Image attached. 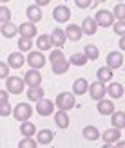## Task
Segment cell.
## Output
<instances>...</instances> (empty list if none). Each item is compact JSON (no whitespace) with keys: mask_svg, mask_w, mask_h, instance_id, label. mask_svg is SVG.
Here are the masks:
<instances>
[{"mask_svg":"<svg viewBox=\"0 0 125 148\" xmlns=\"http://www.w3.org/2000/svg\"><path fill=\"white\" fill-rule=\"evenodd\" d=\"M76 107V99L75 94L71 92H60L56 96V108L58 110H71Z\"/></svg>","mask_w":125,"mask_h":148,"instance_id":"cell-1","label":"cell"},{"mask_svg":"<svg viewBox=\"0 0 125 148\" xmlns=\"http://www.w3.org/2000/svg\"><path fill=\"white\" fill-rule=\"evenodd\" d=\"M26 88L24 79L18 78V76H7L6 78V90L9 94H22Z\"/></svg>","mask_w":125,"mask_h":148,"instance_id":"cell-2","label":"cell"},{"mask_svg":"<svg viewBox=\"0 0 125 148\" xmlns=\"http://www.w3.org/2000/svg\"><path fill=\"white\" fill-rule=\"evenodd\" d=\"M11 114H13V117H15L17 121H26V119H29V117H31L33 107L27 105V103H18V105L11 110Z\"/></svg>","mask_w":125,"mask_h":148,"instance_id":"cell-3","label":"cell"},{"mask_svg":"<svg viewBox=\"0 0 125 148\" xmlns=\"http://www.w3.org/2000/svg\"><path fill=\"white\" fill-rule=\"evenodd\" d=\"M27 65L31 69H42L46 65V56H44L42 51H29L27 53Z\"/></svg>","mask_w":125,"mask_h":148,"instance_id":"cell-4","label":"cell"},{"mask_svg":"<svg viewBox=\"0 0 125 148\" xmlns=\"http://www.w3.org/2000/svg\"><path fill=\"white\" fill-rule=\"evenodd\" d=\"M93 18H94V22H96L100 27H111L113 22H114L113 11H107V9H98Z\"/></svg>","mask_w":125,"mask_h":148,"instance_id":"cell-5","label":"cell"},{"mask_svg":"<svg viewBox=\"0 0 125 148\" xmlns=\"http://www.w3.org/2000/svg\"><path fill=\"white\" fill-rule=\"evenodd\" d=\"M102 139H104V143H105V148L109 146H113L118 139H122V130L120 128H107L104 134H102Z\"/></svg>","mask_w":125,"mask_h":148,"instance_id":"cell-6","label":"cell"},{"mask_svg":"<svg viewBox=\"0 0 125 148\" xmlns=\"http://www.w3.org/2000/svg\"><path fill=\"white\" fill-rule=\"evenodd\" d=\"M87 92H89V96L98 101L102 98H105V83H102V81H94V83H89V88H87Z\"/></svg>","mask_w":125,"mask_h":148,"instance_id":"cell-7","label":"cell"},{"mask_svg":"<svg viewBox=\"0 0 125 148\" xmlns=\"http://www.w3.org/2000/svg\"><path fill=\"white\" fill-rule=\"evenodd\" d=\"M22 79H24V83H26L27 87H38V85H42V74H40L38 69L27 71Z\"/></svg>","mask_w":125,"mask_h":148,"instance_id":"cell-8","label":"cell"},{"mask_svg":"<svg viewBox=\"0 0 125 148\" xmlns=\"http://www.w3.org/2000/svg\"><path fill=\"white\" fill-rule=\"evenodd\" d=\"M36 103V112H38L40 116H51L55 112V103L51 99H46V98H40Z\"/></svg>","mask_w":125,"mask_h":148,"instance_id":"cell-9","label":"cell"},{"mask_svg":"<svg viewBox=\"0 0 125 148\" xmlns=\"http://www.w3.org/2000/svg\"><path fill=\"white\" fill-rule=\"evenodd\" d=\"M122 65H123V53L122 51H113V53L107 54V67H111L114 71V69H120Z\"/></svg>","mask_w":125,"mask_h":148,"instance_id":"cell-10","label":"cell"},{"mask_svg":"<svg viewBox=\"0 0 125 148\" xmlns=\"http://www.w3.org/2000/svg\"><path fill=\"white\" fill-rule=\"evenodd\" d=\"M53 18L56 22H60V24H64V22H69L71 18V9L67 5H56L53 9Z\"/></svg>","mask_w":125,"mask_h":148,"instance_id":"cell-11","label":"cell"},{"mask_svg":"<svg viewBox=\"0 0 125 148\" xmlns=\"http://www.w3.org/2000/svg\"><path fill=\"white\" fill-rule=\"evenodd\" d=\"M49 38H51V45H53V47H58V49H62L64 43L67 42V36H65L64 29H58V27L49 34Z\"/></svg>","mask_w":125,"mask_h":148,"instance_id":"cell-12","label":"cell"},{"mask_svg":"<svg viewBox=\"0 0 125 148\" xmlns=\"http://www.w3.org/2000/svg\"><path fill=\"white\" fill-rule=\"evenodd\" d=\"M105 94H109L113 99H120L123 96V85L118 81H109V85H105Z\"/></svg>","mask_w":125,"mask_h":148,"instance_id":"cell-13","label":"cell"},{"mask_svg":"<svg viewBox=\"0 0 125 148\" xmlns=\"http://www.w3.org/2000/svg\"><path fill=\"white\" fill-rule=\"evenodd\" d=\"M18 34L20 36H26V38H35L36 36V24L33 22H24V24L18 25Z\"/></svg>","mask_w":125,"mask_h":148,"instance_id":"cell-14","label":"cell"},{"mask_svg":"<svg viewBox=\"0 0 125 148\" xmlns=\"http://www.w3.org/2000/svg\"><path fill=\"white\" fill-rule=\"evenodd\" d=\"M24 63H26L24 53H11L7 56V65H9V69H20Z\"/></svg>","mask_w":125,"mask_h":148,"instance_id":"cell-15","label":"cell"},{"mask_svg":"<svg viewBox=\"0 0 125 148\" xmlns=\"http://www.w3.org/2000/svg\"><path fill=\"white\" fill-rule=\"evenodd\" d=\"M64 33H65V36H67V40H71V42H78L84 36L82 29H80V25H76V24H69L67 27H65Z\"/></svg>","mask_w":125,"mask_h":148,"instance_id":"cell-16","label":"cell"},{"mask_svg":"<svg viewBox=\"0 0 125 148\" xmlns=\"http://www.w3.org/2000/svg\"><path fill=\"white\" fill-rule=\"evenodd\" d=\"M98 114L100 116H111L114 112V103L111 99H105V98H102L98 99Z\"/></svg>","mask_w":125,"mask_h":148,"instance_id":"cell-17","label":"cell"},{"mask_svg":"<svg viewBox=\"0 0 125 148\" xmlns=\"http://www.w3.org/2000/svg\"><path fill=\"white\" fill-rule=\"evenodd\" d=\"M80 29H82V33H84V34L93 36L94 33L98 31V24L94 22L93 16H87V18H84V22H82V25H80Z\"/></svg>","mask_w":125,"mask_h":148,"instance_id":"cell-18","label":"cell"},{"mask_svg":"<svg viewBox=\"0 0 125 148\" xmlns=\"http://www.w3.org/2000/svg\"><path fill=\"white\" fill-rule=\"evenodd\" d=\"M55 123H56V127H58V128H62V130L67 128V127H69V123H71L67 110H58V112L55 114Z\"/></svg>","mask_w":125,"mask_h":148,"instance_id":"cell-19","label":"cell"},{"mask_svg":"<svg viewBox=\"0 0 125 148\" xmlns=\"http://www.w3.org/2000/svg\"><path fill=\"white\" fill-rule=\"evenodd\" d=\"M35 136H36V145H51L53 143V137H55V134L49 128H44L40 132H36Z\"/></svg>","mask_w":125,"mask_h":148,"instance_id":"cell-20","label":"cell"},{"mask_svg":"<svg viewBox=\"0 0 125 148\" xmlns=\"http://www.w3.org/2000/svg\"><path fill=\"white\" fill-rule=\"evenodd\" d=\"M26 14H27V20H29V22H33V24H36V22H40V20H42V7H38L36 4H33V5H27V11H26Z\"/></svg>","mask_w":125,"mask_h":148,"instance_id":"cell-21","label":"cell"},{"mask_svg":"<svg viewBox=\"0 0 125 148\" xmlns=\"http://www.w3.org/2000/svg\"><path fill=\"white\" fill-rule=\"evenodd\" d=\"M0 33H2L6 38H13V36L18 34V27L9 20V22H4V24H0Z\"/></svg>","mask_w":125,"mask_h":148,"instance_id":"cell-22","label":"cell"},{"mask_svg":"<svg viewBox=\"0 0 125 148\" xmlns=\"http://www.w3.org/2000/svg\"><path fill=\"white\" fill-rule=\"evenodd\" d=\"M87 88H89V81L85 78H78L75 83H73V94L75 96H84L87 92Z\"/></svg>","mask_w":125,"mask_h":148,"instance_id":"cell-23","label":"cell"},{"mask_svg":"<svg viewBox=\"0 0 125 148\" xmlns=\"http://www.w3.org/2000/svg\"><path fill=\"white\" fill-rule=\"evenodd\" d=\"M111 123L114 128H120V130L125 128V112L123 110H114L111 114Z\"/></svg>","mask_w":125,"mask_h":148,"instance_id":"cell-24","label":"cell"},{"mask_svg":"<svg viewBox=\"0 0 125 148\" xmlns=\"http://www.w3.org/2000/svg\"><path fill=\"white\" fill-rule=\"evenodd\" d=\"M51 69H53V72L56 74V76H60V74H65L69 71V60H65V58H62V60H58L55 63H51Z\"/></svg>","mask_w":125,"mask_h":148,"instance_id":"cell-25","label":"cell"},{"mask_svg":"<svg viewBox=\"0 0 125 148\" xmlns=\"http://www.w3.org/2000/svg\"><path fill=\"white\" fill-rule=\"evenodd\" d=\"M82 134H84V137L87 139V141H98L100 139V130L94 127V125H87Z\"/></svg>","mask_w":125,"mask_h":148,"instance_id":"cell-26","label":"cell"},{"mask_svg":"<svg viewBox=\"0 0 125 148\" xmlns=\"http://www.w3.org/2000/svg\"><path fill=\"white\" fill-rule=\"evenodd\" d=\"M20 134L26 136V137H33L36 134V127L31 123V121H20Z\"/></svg>","mask_w":125,"mask_h":148,"instance_id":"cell-27","label":"cell"},{"mask_svg":"<svg viewBox=\"0 0 125 148\" xmlns=\"http://www.w3.org/2000/svg\"><path fill=\"white\" fill-rule=\"evenodd\" d=\"M96 76H98V81H102V83H109V81L113 79V69L107 67V65H104V67L98 69Z\"/></svg>","mask_w":125,"mask_h":148,"instance_id":"cell-28","label":"cell"},{"mask_svg":"<svg viewBox=\"0 0 125 148\" xmlns=\"http://www.w3.org/2000/svg\"><path fill=\"white\" fill-rule=\"evenodd\" d=\"M40 98H44L42 85H38V87H27V99L29 101H38Z\"/></svg>","mask_w":125,"mask_h":148,"instance_id":"cell-29","label":"cell"},{"mask_svg":"<svg viewBox=\"0 0 125 148\" xmlns=\"http://www.w3.org/2000/svg\"><path fill=\"white\" fill-rule=\"evenodd\" d=\"M87 62H89V60L85 58L84 53H75V54H71V58H69V65H75V67H84Z\"/></svg>","mask_w":125,"mask_h":148,"instance_id":"cell-30","label":"cell"},{"mask_svg":"<svg viewBox=\"0 0 125 148\" xmlns=\"http://www.w3.org/2000/svg\"><path fill=\"white\" fill-rule=\"evenodd\" d=\"M84 54H85V58H87V60L94 62V60H98V58H100V51H98V47H96V45H93V43H89V45H85V49H84Z\"/></svg>","mask_w":125,"mask_h":148,"instance_id":"cell-31","label":"cell"},{"mask_svg":"<svg viewBox=\"0 0 125 148\" xmlns=\"http://www.w3.org/2000/svg\"><path fill=\"white\" fill-rule=\"evenodd\" d=\"M36 47H38V51H49L51 47V38H49V34H42V36H38V38H36Z\"/></svg>","mask_w":125,"mask_h":148,"instance_id":"cell-32","label":"cell"},{"mask_svg":"<svg viewBox=\"0 0 125 148\" xmlns=\"http://www.w3.org/2000/svg\"><path fill=\"white\" fill-rule=\"evenodd\" d=\"M18 49H20V53H27V51H31L33 49V38L20 36V38H18Z\"/></svg>","mask_w":125,"mask_h":148,"instance_id":"cell-33","label":"cell"},{"mask_svg":"<svg viewBox=\"0 0 125 148\" xmlns=\"http://www.w3.org/2000/svg\"><path fill=\"white\" fill-rule=\"evenodd\" d=\"M113 16H114V18H118V20H125V5H123V2H120V4H116V5H114Z\"/></svg>","mask_w":125,"mask_h":148,"instance_id":"cell-34","label":"cell"},{"mask_svg":"<svg viewBox=\"0 0 125 148\" xmlns=\"http://www.w3.org/2000/svg\"><path fill=\"white\" fill-rule=\"evenodd\" d=\"M9 20H11V9L6 5H0V24L9 22Z\"/></svg>","mask_w":125,"mask_h":148,"instance_id":"cell-35","label":"cell"},{"mask_svg":"<svg viewBox=\"0 0 125 148\" xmlns=\"http://www.w3.org/2000/svg\"><path fill=\"white\" fill-rule=\"evenodd\" d=\"M113 27H114V33L118 36L125 34V20H118V22H113Z\"/></svg>","mask_w":125,"mask_h":148,"instance_id":"cell-36","label":"cell"},{"mask_svg":"<svg viewBox=\"0 0 125 148\" xmlns=\"http://www.w3.org/2000/svg\"><path fill=\"white\" fill-rule=\"evenodd\" d=\"M18 146L20 148H35V146H38V145H36V141H35L33 137H26L24 136V139L18 143Z\"/></svg>","mask_w":125,"mask_h":148,"instance_id":"cell-37","label":"cell"},{"mask_svg":"<svg viewBox=\"0 0 125 148\" xmlns=\"http://www.w3.org/2000/svg\"><path fill=\"white\" fill-rule=\"evenodd\" d=\"M64 58V51L62 49H55V51H51V54H49V62L51 63H55V62H58V60H62Z\"/></svg>","mask_w":125,"mask_h":148,"instance_id":"cell-38","label":"cell"},{"mask_svg":"<svg viewBox=\"0 0 125 148\" xmlns=\"http://www.w3.org/2000/svg\"><path fill=\"white\" fill-rule=\"evenodd\" d=\"M11 110H13V107L9 105V101H6V103H0V116H2V117L11 116Z\"/></svg>","mask_w":125,"mask_h":148,"instance_id":"cell-39","label":"cell"},{"mask_svg":"<svg viewBox=\"0 0 125 148\" xmlns=\"http://www.w3.org/2000/svg\"><path fill=\"white\" fill-rule=\"evenodd\" d=\"M9 76V65L4 63V62H0V79H4Z\"/></svg>","mask_w":125,"mask_h":148,"instance_id":"cell-40","label":"cell"},{"mask_svg":"<svg viewBox=\"0 0 125 148\" xmlns=\"http://www.w3.org/2000/svg\"><path fill=\"white\" fill-rule=\"evenodd\" d=\"M75 4L80 7V9H87V7L93 5V0H75Z\"/></svg>","mask_w":125,"mask_h":148,"instance_id":"cell-41","label":"cell"},{"mask_svg":"<svg viewBox=\"0 0 125 148\" xmlns=\"http://www.w3.org/2000/svg\"><path fill=\"white\" fill-rule=\"evenodd\" d=\"M6 101H9V92L0 90V103H6Z\"/></svg>","mask_w":125,"mask_h":148,"instance_id":"cell-42","label":"cell"},{"mask_svg":"<svg viewBox=\"0 0 125 148\" xmlns=\"http://www.w3.org/2000/svg\"><path fill=\"white\" fill-rule=\"evenodd\" d=\"M51 2V0H35V4L38 5V7H44V5H47Z\"/></svg>","mask_w":125,"mask_h":148,"instance_id":"cell-43","label":"cell"},{"mask_svg":"<svg viewBox=\"0 0 125 148\" xmlns=\"http://www.w3.org/2000/svg\"><path fill=\"white\" fill-rule=\"evenodd\" d=\"M120 49H122V51L125 49V40H123V36H120Z\"/></svg>","mask_w":125,"mask_h":148,"instance_id":"cell-44","label":"cell"},{"mask_svg":"<svg viewBox=\"0 0 125 148\" xmlns=\"http://www.w3.org/2000/svg\"><path fill=\"white\" fill-rule=\"evenodd\" d=\"M105 0H93V4H104Z\"/></svg>","mask_w":125,"mask_h":148,"instance_id":"cell-45","label":"cell"},{"mask_svg":"<svg viewBox=\"0 0 125 148\" xmlns=\"http://www.w3.org/2000/svg\"><path fill=\"white\" fill-rule=\"evenodd\" d=\"M0 2H4V4H6V2H9V0H0Z\"/></svg>","mask_w":125,"mask_h":148,"instance_id":"cell-46","label":"cell"},{"mask_svg":"<svg viewBox=\"0 0 125 148\" xmlns=\"http://www.w3.org/2000/svg\"><path fill=\"white\" fill-rule=\"evenodd\" d=\"M118 2H123V0H118Z\"/></svg>","mask_w":125,"mask_h":148,"instance_id":"cell-47","label":"cell"},{"mask_svg":"<svg viewBox=\"0 0 125 148\" xmlns=\"http://www.w3.org/2000/svg\"><path fill=\"white\" fill-rule=\"evenodd\" d=\"M0 4H2V2H0Z\"/></svg>","mask_w":125,"mask_h":148,"instance_id":"cell-48","label":"cell"}]
</instances>
